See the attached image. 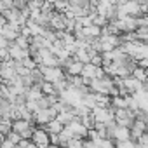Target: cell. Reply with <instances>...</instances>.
Returning <instances> with one entry per match:
<instances>
[{"mask_svg":"<svg viewBox=\"0 0 148 148\" xmlns=\"http://www.w3.org/2000/svg\"><path fill=\"white\" fill-rule=\"evenodd\" d=\"M58 115V110L54 106H47V108H38L35 113H33V119L37 122V125H44L47 124L51 119H56Z\"/></svg>","mask_w":148,"mask_h":148,"instance_id":"1","label":"cell"},{"mask_svg":"<svg viewBox=\"0 0 148 148\" xmlns=\"http://www.w3.org/2000/svg\"><path fill=\"white\" fill-rule=\"evenodd\" d=\"M32 139L35 143V146H49L51 145V139H49V132L42 127V125H37L33 129V134H32Z\"/></svg>","mask_w":148,"mask_h":148,"instance_id":"2","label":"cell"},{"mask_svg":"<svg viewBox=\"0 0 148 148\" xmlns=\"http://www.w3.org/2000/svg\"><path fill=\"white\" fill-rule=\"evenodd\" d=\"M0 33H2L9 42H12L18 35H19V26H14V25H11L9 21L2 26V30H0Z\"/></svg>","mask_w":148,"mask_h":148,"instance_id":"3","label":"cell"},{"mask_svg":"<svg viewBox=\"0 0 148 148\" xmlns=\"http://www.w3.org/2000/svg\"><path fill=\"white\" fill-rule=\"evenodd\" d=\"M42 127H44L49 134H59V132H61V129H63L64 125H63L58 119H51V120H49L47 124H44Z\"/></svg>","mask_w":148,"mask_h":148,"instance_id":"4","label":"cell"},{"mask_svg":"<svg viewBox=\"0 0 148 148\" xmlns=\"http://www.w3.org/2000/svg\"><path fill=\"white\" fill-rule=\"evenodd\" d=\"M82 68H84V63L79 61V59H75L73 63H70V64H68L66 68H63V70H64L66 75H80V73H82Z\"/></svg>","mask_w":148,"mask_h":148,"instance_id":"5","label":"cell"},{"mask_svg":"<svg viewBox=\"0 0 148 148\" xmlns=\"http://www.w3.org/2000/svg\"><path fill=\"white\" fill-rule=\"evenodd\" d=\"M129 138H131V127H125V125H119L117 124L113 139H129Z\"/></svg>","mask_w":148,"mask_h":148,"instance_id":"6","label":"cell"},{"mask_svg":"<svg viewBox=\"0 0 148 148\" xmlns=\"http://www.w3.org/2000/svg\"><path fill=\"white\" fill-rule=\"evenodd\" d=\"M9 59H11L9 49H7V47H0V63H4V61H9Z\"/></svg>","mask_w":148,"mask_h":148,"instance_id":"7","label":"cell"},{"mask_svg":"<svg viewBox=\"0 0 148 148\" xmlns=\"http://www.w3.org/2000/svg\"><path fill=\"white\" fill-rule=\"evenodd\" d=\"M138 66H141V68H145V70H148V56H145V58H141V59H138Z\"/></svg>","mask_w":148,"mask_h":148,"instance_id":"8","label":"cell"},{"mask_svg":"<svg viewBox=\"0 0 148 148\" xmlns=\"http://www.w3.org/2000/svg\"><path fill=\"white\" fill-rule=\"evenodd\" d=\"M9 45V40L2 35V33H0V47H7Z\"/></svg>","mask_w":148,"mask_h":148,"instance_id":"9","label":"cell"}]
</instances>
